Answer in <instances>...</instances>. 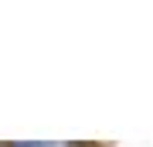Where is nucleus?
<instances>
[{"mask_svg": "<svg viewBox=\"0 0 153 147\" xmlns=\"http://www.w3.org/2000/svg\"><path fill=\"white\" fill-rule=\"evenodd\" d=\"M24 147H55V144H24Z\"/></svg>", "mask_w": 153, "mask_h": 147, "instance_id": "obj_1", "label": "nucleus"}]
</instances>
